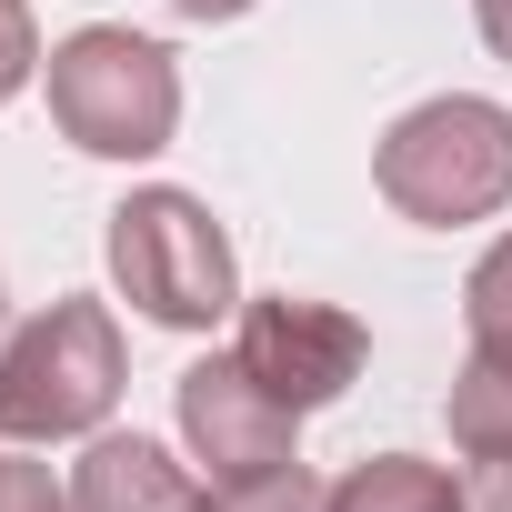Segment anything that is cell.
I'll return each instance as SVG.
<instances>
[{
	"mask_svg": "<svg viewBox=\"0 0 512 512\" xmlns=\"http://www.w3.org/2000/svg\"><path fill=\"white\" fill-rule=\"evenodd\" d=\"M372 181H382V201H392L402 221H422V231L492 221V211L512 201V111H502V101H472V91L422 101V111H402V121L382 131Z\"/></svg>",
	"mask_w": 512,
	"mask_h": 512,
	"instance_id": "obj_1",
	"label": "cell"
},
{
	"mask_svg": "<svg viewBox=\"0 0 512 512\" xmlns=\"http://www.w3.org/2000/svg\"><path fill=\"white\" fill-rule=\"evenodd\" d=\"M121 402V332L101 302L61 292L51 312H31L0 342V442H71L101 432V412Z\"/></svg>",
	"mask_w": 512,
	"mask_h": 512,
	"instance_id": "obj_2",
	"label": "cell"
},
{
	"mask_svg": "<svg viewBox=\"0 0 512 512\" xmlns=\"http://www.w3.org/2000/svg\"><path fill=\"white\" fill-rule=\"evenodd\" d=\"M51 121L91 161H151L181 121V71L141 31H71L51 51Z\"/></svg>",
	"mask_w": 512,
	"mask_h": 512,
	"instance_id": "obj_3",
	"label": "cell"
},
{
	"mask_svg": "<svg viewBox=\"0 0 512 512\" xmlns=\"http://www.w3.org/2000/svg\"><path fill=\"white\" fill-rule=\"evenodd\" d=\"M111 282L131 292V312H151L161 332H211L241 282H231V241L191 191H131L111 211Z\"/></svg>",
	"mask_w": 512,
	"mask_h": 512,
	"instance_id": "obj_4",
	"label": "cell"
},
{
	"mask_svg": "<svg viewBox=\"0 0 512 512\" xmlns=\"http://www.w3.org/2000/svg\"><path fill=\"white\" fill-rule=\"evenodd\" d=\"M241 372L262 382V392H282L292 412H322V402H342L352 382H362V362H372V332L352 322V312H332V302H302V292H272V302H251L241 312Z\"/></svg>",
	"mask_w": 512,
	"mask_h": 512,
	"instance_id": "obj_5",
	"label": "cell"
},
{
	"mask_svg": "<svg viewBox=\"0 0 512 512\" xmlns=\"http://www.w3.org/2000/svg\"><path fill=\"white\" fill-rule=\"evenodd\" d=\"M292 402L282 392H262L241 372V352H221V362H191L181 372V442L211 462V482H241V472H272V462H302L292 452Z\"/></svg>",
	"mask_w": 512,
	"mask_h": 512,
	"instance_id": "obj_6",
	"label": "cell"
},
{
	"mask_svg": "<svg viewBox=\"0 0 512 512\" xmlns=\"http://www.w3.org/2000/svg\"><path fill=\"white\" fill-rule=\"evenodd\" d=\"M71 512H201L191 472L141 442V432H101L81 462H71Z\"/></svg>",
	"mask_w": 512,
	"mask_h": 512,
	"instance_id": "obj_7",
	"label": "cell"
},
{
	"mask_svg": "<svg viewBox=\"0 0 512 512\" xmlns=\"http://www.w3.org/2000/svg\"><path fill=\"white\" fill-rule=\"evenodd\" d=\"M452 442L472 462L512 452V342H472V362L452 372Z\"/></svg>",
	"mask_w": 512,
	"mask_h": 512,
	"instance_id": "obj_8",
	"label": "cell"
},
{
	"mask_svg": "<svg viewBox=\"0 0 512 512\" xmlns=\"http://www.w3.org/2000/svg\"><path fill=\"white\" fill-rule=\"evenodd\" d=\"M332 512H462V482L412 452H372L332 482Z\"/></svg>",
	"mask_w": 512,
	"mask_h": 512,
	"instance_id": "obj_9",
	"label": "cell"
},
{
	"mask_svg": "<svg viewBox=\"0 0 512 512\" xmlns=\"http://www.w3.org/2000/svg\"><path fill=\"white\" fill-rule=\"evenodd\" d=\"M201 512H332V482H312L302 462H272V472H241V482H211Z\"/></svg>",
	"mask_w": 512,
	"mask_h": 512,
	"instance_id": "obj_10",
	"label": "cell"
},
{
	"mask_svg": "<svg viewBox=\"0 0 512 512\" xmlns=\"http://www.w3.org/2000/svg\"><path fill=\"white\" fill-rule=\"evenodd\" d=\"M462 322H472V342H512V231L472 262V282H462Z\"/></svg>",
	"mask_w": 512,
	"mask_h": 512,
	"instance_id": "obj_11",
	"label": "cell"
},
{
	"mask_svg": "<svg viewBox=\"0 0 512 512\" xmlns=\"http://www.w3.org/2000/svg\"><path fill=\"white\" fill-rule=\"evenodd\" d=\"M0 512H71V482H51V462H21L0 442Z\"/></svg>",
	"mask_w": 512,
	"mask_h": 512,
	"instance_id": "obj_12",
	"label": "cell"
},
{
	"mask_svg": "<svg viewBox=\"0 0 512 512\" xmlns=\"http://www.w3.org/2000/svg\"><path fill=\"white\" fill-rule=\"evenodd\" d=\"M41 71V31H31V0H0V101Z\"/></svg>",
	"mask_w": 512,
	"mask_h": 512,
	"instance_id": "obj_13",
	"label": "cell"
},
{
	"mask_svg": "<svg viewBox=\"0 0 512 512\" xmlns=\"http://www.w3.org/2000/svg\"><path fill=\"white\" fill-rule=\"evenodd\" d=\"M462 512H512V452H502V462H482V472L462 482Z\"/></svg>",
	"mask_w": 512,
	"mask_h": 512,
	"instance_id": "obj_14",
	"label": "cell"
},
{
	"mask_svg": "<svg viewBox=\"0 0 512 512\" xmlns=\"http://www.w3.org/2000/svg\"><path fill=\"white\" fill-rule=\"evenodd\" d=\"M472 21H482V41L512 61V0H472Z\"/></svg>",
	"mask_w": 512,
	"mask_h": 512,
	"instance_id": "obj_15",
	"label": "cell"
},
{
	"mask_svg": "<svg viewBox=\"0 0 512 512\" xmlns=\"http://www.w3.org/2000/svg\"><path fill=\"white\" fill-rule=\"evenodd\" d=\"M171 11H181V21H241L251 0H171Z\"/></svg>",
	"mask_w": 512,
	"mask_h": 512,
	"instance_id": "obj_16",
	"label": "cell"
}]
</instances>
